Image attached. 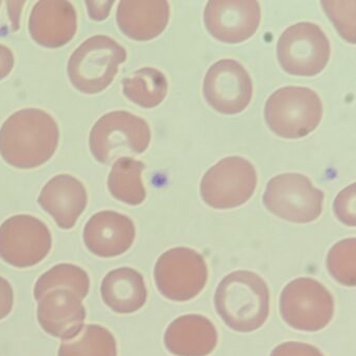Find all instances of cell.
<instances>
[{"label":"cell","mask_w":356,"mask_h":356,"mask_svg":"<svg viewBox=\"0 0 356 356\" xmlns=\"http://www.w3.org/2000/svg\"><path fill=\"white\" fill-rule=\"evenodd\" d=\"M59 137V127L51 114L38 108L22 109L0 129V155L14 168L32 170L53 157Z\"/></svg>","instance_id":"obj_1"},{"label":"cell","mask_w":356,"mask_h":356,"mask_svg":"<svg viewBox=\"0 0 356 356\" xmlns=\"http://www.w3.org/2000/svg\"><path fill=\"white\" fill-rule=\"evenodd\" d=\"M214 306L229 328L236 332H253L264 326L270 314L268 284L250 270L231 273L218 283Z\"/></svg>","instance_id":"obj_2"},{"label":"cell","mask_w":356,"mask_h":356,"mask_svg":"<svg viewBox=\"0 0 356 356\" xmlns=\"http://www.w3.org/2000/svg\"><path fill=\"white\" fill-rule=\"evenodd\" d=\"M127 60V51L104 35L85 40L70 56L67 72L74 88L85 95H97L110 86L118 66Z\"/></svg>","instance_id":"obj_3"},{"label":"cell","mask_w":356,"mask_h":356,"mask_svg":"<svg viewBox=\"0 0 356 356\" xmlns=\"http://www.w3.org/2000/svg\"><path fill=\"white\" fill-rule=\"evenodd\" d=\"M323 116L320 97L306 87H283L275 91L264 108V118L277 136L299 139L314 132Z\"/></svg>","instance_id":"obj_4"},{"label":"cell","mask_w":356,"mask_h":356,"mask_svg":"<svg viewBox=\"0 0 356 356\" xmlns=\"http://www.w3.org/2000/svg\"><path fill=\"white\" fill-rule=\"evenodd\" d=\"M151 143V129L130 112L114 111L102 116L90 133L89 145L97 161L111 163L126 155L145 153Z\"/></svg>","instance_id":"obj_5"},{"label":"cell","mask_w":356,"mask_h":356,"mask_svg":"<svg viewBox=\"0 0 356 356\" xmlns=\"http://www.w3.org/2000/svg\"><path fill=\"white\" fill-rule=\"evenodd\" d=\"M281 318L296 330L316 332L330 324L334 300L316 279L301 277L291 281L279 299Z\"/></svg>","instance_id":"obj_6"},{"label":"cell","mask_w":356,"mask_h":356,"mask_svg":"<svg viewBox=\"0 0 356 356\" xmlns=\"http://www.w3.org/2000/svg\"><path fill=\"white\" fill-rule=\"evenodd\" d=\"M154 279L166 299L186 302L203 291L208 280V266L203 255L185 247L164 252L156 261Z\"/></svg>","instance_id":"obj_7"},{"label":"cell","mask_w":356,"mask_h":356,"mask_svg":"<svg viewBox=\"0 0 356 356\" xmlns=\"http://www.w3.org/2000/svg\"><path fill=\"white\" fill-rule=\"evenodd\" d=\"M324 193L307 177L300 174L278 175L268 181L264 204L270 213L287 222L307 224L320 218Z\"/></svg>","instance_id":"obj_8"},{"label":"cell","mask_w":356,"mask_h":356,"mask_svg":"<svg viewBox=\"0 0 356 356\" xmlns=\"http://www.w3.org/2000/svg\"><path fill=\"white\" fill-rule=\"evenodd\" d=\"M330 42L320 26L300 22L286 29L277 44V58L282 70L296 76L321 74L330 59Z\"/></svg>","instance_id":"obj_9"},{"label":"cell","mask_w":356,"mask_h":356,"mask_svg":"<svg viewBox=\"0 0 356 356\" xmlns=\"http://www.w3.org/2000/svg\"><path fill=\"white\" fill-rule=\"evenodd\" d=\"M257 186V172L241 157H227L212 166L201 182L203 201L214 209H231L247 203Z\"/></svg>","instance_id":"obj_10"},{"label":"cell","mask_w":356,"mask_h":356,"mask_svg":"<svg viewBox=\"0 0 356 356\" xmlns=\"http://www.w3.org/2000/svg\"><path fill=\"white\" fill-rule=\"evenodd\" d=\"M51 245L49 227L35 216H14L0 226V258L14 268H32L40 264Z\"/></svg>","instance_id":"obj_11"},{"label":"cell","mask_w":356,"mask_h":356,"mask_svg":"<svg viewBox=\"0 0 356 356\" xmlns=\"http://www.w3.org/2000/svg\"><path fill=\"white\" fill-rule=\"evenodd\" d=\"M204 97L216 111L234 115L247 109L253 97V83L245 68L231 59L220 60L204 79Z\"/></svg>","instance_id":"obj_12"},{"label":"cell","mask_w":356,"mask_h":356,"mask_svg":"<svg viewBox=\"0 0 356 356\" xmlns=\"http://www.w3.org/2000/svg\"><path fill=\"white\" fill-rule=\"evenodd\" d=\"M261 20V8L253 0H211L204 11V24L216 40L228 44L254 36Z\"/></svg>","instance_id":"obj_13"},{"label":"cell","mask_w":356,"mask_h":356,"mask_svg":"<svg viewBox=\"0 0 356 356\" xmlns=\"http://www.w3.org/2000/svg\"><path fill=\"white\" fill-rule=\"evenodd\" d=\"M37 302V318L47 334L70 341L82 331L86 309L81 298L72 289H51Z\"/></svg>","instance_id":"obj_14"},{"label":"cell","mask_w":356,"mask_h":356,"mask_svg":"<svg viewBox=\"0 0 356 356\" xmlns=\"http://www.w3.org/2000/svg\"><path fill=\"white\" fill-rule=\"evenodd\" d=\"M136 229L129 216L115 211L97 212L85 225L83 239L87 249L103 258L126 253L135 241Z\"/></svg>","instance_id":"obj_15"},{"label":"cell","mask_w":356,"mask_h":356,"mask_svg":"<svg viewBox=\"0 0 356 356\" xmlns=\"http://www.w3.org/2000/svg\"><path fill=\"white\" fill-rule=\"evenodd\" d=\"M78 16L74 6L65 0H41L33 8L29 22L35 42L49 49L67 44L76 35Z\"/></svg>","instance_id":"obj_16"},{"label":"cell","mask_w":356,"mask_h":356,"mask_svg":"<svg viewBox=\"0 0 356 356\" xmlns=\"http://www.w3.org/2000/svg\"><path fill=\"white\" fill-rule=\"evenodd\" d=\"M86 188L70 175H58L41 191L38 203L64 230L74 227L87 207Z\"/></svg>","instance_id":"obj_17"},{"label":"cell","mask_w":356,"mask_h":356,"mask_svg":"<svg viewBox=\"0 0 356 356\" xmlns=\"http://www.w3.org/2000/svg\"><path fill=\"white\" fill-rule=\"evenodd\" d=\"M164 345L172 355L208 356L218 345L213 323L201 314H184L172 321L164 333Z\"/></svg>","instance_id":"obj_18"},{"label":"cell","mask_w":356,"mask_h":356,"mask_svg":"<svg viewBox=\"0 0 356 356\" xmlns=\"http://www.w3.org/2000/svg\"><path fill=\"white\" fill-rule=\"evenodd\" d=\"M170 3L163 0H122L116 19L129 38L149 41L162 34L170 22Z\"/></svg>","instance_id":"obj_19"},{"label":"cell","mask_w":356,"mask_h":356,"mask_svg":"<svg viewBox=\"0 0 356 356\" xmlns=\"http://www.w3.org/2000/svg\"><path fill=\"white\" fill-rule=\"evenodd\" d=\"M104 303L116 314H134L147 300L143 275L129 266L115 268L104 277L101 285Z\"/></svg>","instance_id":"obj_20"},{"label":"cell","mask_w":356,"mask_h":356,"mask_svg":"<svg viewBox=\"0 0 356 356\" xmlns=\"http://www.w3.org/2000/svg\"><path fill=\"white\" fill-rule=\"evenodd\" d=\"M145 168V163L133 158L116 160L108 178V188L111 195L128 205L143 204L147 197L141 176Z\"/></svg>","instance_id":"obj_21"},{"label":"cell","mask_w":356,"mask_h":356,"mask_svg":"<svg viewBox=\"0 0 356 356\" xmlns=\"http://www.w3.org/2000/svg\"><path fill=\"white\" fill-rule=\"evenodd\" d=\"M124 95L132 103L147 109L159 106L168 95L166 76L155 68H143L122 81Z\"/></svg>","instance_id":"obj_22"},{"label":"cell","mask_w":356,"mask_h":356,"mask_svg":"<svg viewBox=\"0 0 356 356\" xmlns=\"http://www.w3.org/2000/svg\"><path fill=\"white\" fill-rule=\"evenodd\" d=\"M58 356H118V343L105 327L85 325L74 339L60 345Z\"/></svg>","instance_id":"obj_23"},{"label":"cell","mask_w":356,"mask_h":356,"mask_svg":"<svg viewBox=\"0 0 356 356\" xmlns=\"http://www.w3.org/2000/svg\"><path fill=\"white\" fill-rule=\"evenodd\" d=\"M54 289L74 291L84 300L90 289V278L84 268L72 264H60L41 275L34 287V297L38 301L45 293Z\"/></svg>","instance_id":"obj_24"},{"label":"cell","mask_w":356,"mask_h":356,"mask_svg":"<svg viewBox=\"0 0 356 356\" xmlns=\"http://www.w3.org/2000/svg\"><path fill=\"white\" fill-rule=\"evenodd\" d=\"M356 239L347 238L335 243L327 255L329 274L339 284L354 287L356 284Z\"/></svg>","instance_id":"obj_25"},{"label":"cell","mask_w":356,"mask_h":356,"mask_svg":"<svg viewBox=\"0 0 356 356\" xmlns=\"http://www.w3.org/2000/svg\"><path fill=\"white\" fill-rule=\"evenodd\" d=\"M337 32L348 42L355 43L356 1H322L321 3Z\"/></svg>","instance_id":"obj_26"},{"label":"cell","mask_w":356,"mask_h":356,"mask_svg":"<svg viewBox=\"0 0 356 356\" xmlns=\"http://www.w3.org/2000/svg\"><path fill=\"white\" fill-rule=\"evenodd\" d=\"M334 214L346 226L355 227V184H351L337 195L334 201Z\"/></svg>","instance_id":"obj_27"},{"label":"cell","mask_w":356,"mask_h":356,"mask_svg":"<svg viewBox=\"0 0 356 356\" xmlns=\"http://www.w3.org/2000/svg\"><path fill=\"white\" fill-rule=\"evenodd\" d=\"M26 1H0V36H8L20 28V16Z\"/></svg>","instance_id":"obj_28"},{"label":"cell","mask_w":356,"mask_h":356,"mask_svg":"<svg viewBox=\"0 0 356 356\" xmlns=\"http://www.w3.org/2000/svg\"><path fill=\"white\" fill-rule=\"evenodd\" d=\"M270 356H325L320 349L301 341H285L277 346Z\"/></svg>","instance_id":"obj_29"},{"label":"cell","mask_w":356,"mask_h":356,"mask_svg":"<svg viewBox=\"0 0 356 356\" xmlns=\"http://www.w3.org/2000/svg\"><path fill=\"white\" fill-rule=\"evenodd\" d=\"M13 306V287L7 279L0 276V321L11 314Z\"/></svg>","instance_id":"obj_30"},{"label":"cell","mask_w":356,"mask_h":356,"mask_svg":"<svg viewBox=\"0 0 356 356\" xmlns=\"http://www.w3.org/2000/svg\"><path fill=\"white\" fill-rule=\"evenodd\" d=\"M87 8H88V13L91 19L101 20L106 19L108 17L114 1H86Z\"/></svg>","instance_id":"obj_31"},{"label":"cell","mask_w":356,"mask_h":356,"mask_svg":"<svg viewBox=\"0 0 356 356\" xmlns=\"http://www.w3.org/2000/svg\"><path fill=\"white\" fill-rule=\"evenodd\" d=\"M15 64V57L13 51L6 47L0 44V81L7 78L14 68Z\"/></svg>","instance_id":"obj_32"}]
</instances>
